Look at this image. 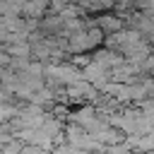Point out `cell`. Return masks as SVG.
I'll use <instances>...</instances> for the list:
<instances>
[{
    "label": "cell",
    "instance_id": "1",
    "mask_svg": "<svg viewBox=\"0 0 154 154\" xmlns=\"http://www.w3.org/2000/svg\"><path fill=\"white\" fill-rule=\"evenodd\" d=\"M94 24L103 31V36H111V34H116V31H120L125 26V19L120 14H101V17L94 19Z\"/></svg>",
    "mask_w": 154,
    "mask_h": 154
},
{
    "label": "cell",
    "instance_id": "2",
    "mask_svg": "<svg viewBox=\"0 0 154 154\" xmlns=\"http://www.w3.org/2000/svg\"><path fill=\"white\" fill-rule=\"evenodd\" d=\"M48 7H51L48 0H24L22 2V17H26V19H41Z\"/></svg>",
    "mask_w": 154,
    "mask_h": 154
}]
</instances>
